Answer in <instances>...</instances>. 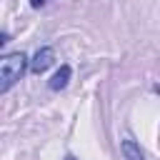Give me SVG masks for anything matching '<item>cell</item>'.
<instances>
[{
  "label": "cell",
  "mask_w": 160,
  "mask_h": 160,
  "mask_svg": "<svg viewBox=\"0 0 160 160\" xmlns=\"http://www.w3.org/2000/svg\"><path fill=\"white\" fill-rule=\"evenodd\" d=\"M25 72H28V55L25 52L15 50V52L0 55V95L10 92L22 80Z\"/></svg>",
  "instance_id": "cell-1"
},
{
  "label": "cell",
  "mask_w": 160,
  "mask_h": 160,
  "mask_svg": "<svg viewBox=\"0 0 160 160\" xmlns=\"http://www.w3.org/2000/svg\"><path fill=\"white\" fill-rule=\"evenodd\" d=\"M52 62H55V50L50 45H42V48H38V52L32 55V60L28 58V70L35 72V75H42Z\"/></svg>",
  "instance_id": "cell-2"
},
{
  "label": "cell",
  "mask_w": 160,
  "mask_h": 160,
  "mask_svg": "<svg viewBox=\"0 0 160 160\" xmlns=\"http://www.w3.org/2000/svg\"><path fill=\"white\" fill-rule=\"evenodd\" d=\"M70 78H72V68H70V65H60V70L48 80V88H50L52 92H60V90H65V88H68Z\"/></svg>",
  "instance_id": "cell-3"
},
{
  "label": "cell",
  "mask_w": 160,
  "mask_h": 160,
  "mask_svg": "<svg viewBox=\"0 0 160 160\" xmlns=\"http://www.w3.org/2000/svg\"><path fill=\"white\" fill-rule=\"evenodd\" d=\"M120 152H122V158H125V160H145V152H142L140 142H135L132 138L120 140Z\"/></svg>",
  "instance_id": "cell-4"
},
{
  "label": "cell",
  "mask_w": 160,
  "mask_h": 160,
  "mask_svg": "<svg viewBox=\"0 0 160 160\" xmlns=\"http://www.w3.org/2000/svg\"><path fill=\"white\" fill-rule=\"evenodd\" d=\"M45 5H48V0H30V8H35V10H40Z\"/></svg>",
  "instance_id": "cell-5"
},
{
  "label": "cell",
  "mask_w": 160,
  "mask_h": 160,
  "mask_svg": "<svg viewBox=\"0 0 160 160\" xmlns=\"http://www.w3.org/2000/svg\"><path fill=\"white\" fill-rule=\"evenodd\" d=\"M5 42H10V32H5V30H0V48H2Z\"/></svg>",
  "instance_id": "cell-6"
},
{
  "label": "cell",
  "mask_w": 160,
  "mask_h": 160,
  "mask_svg": "<svg viewBox=\"0 0 160 160\" xmlns=\"http://www.w3.org/2000/svg\"><path fill=\"white\" fill-rule=\"evenodd\" d=\"M62 160H78V158H75V155H65Z\"/></svg>",
  "instance_id": "cell-7"
}]
</instances>
